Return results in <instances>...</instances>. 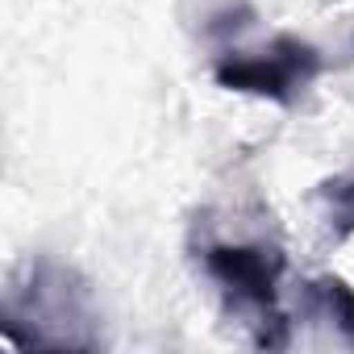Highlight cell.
Here are the masks:
<instances>
[{"instance_id":"cell-3","label":"cell","mask_w":354,"mask_h":354,"mask_svg":"<svg viewBox=\"0 0 354 354\" xmlns=\"http://www.w3.org/2000/svg\"><path fill=\"white\" fill-rule=\"evenodd\" d=\"M21 321L34 325L21 346H92L84 333L71 329V325L92 321L88 288L75 283V275L63 267L38 263V267H30V283H13L5 329L21 325Z\"/></svg>"},{"instance_id":"cell-2","label":"cell","mask_w":354,"mask_h":354,"mask_svg":"<svg viewBox=\"0 0 354 354\" xmlns=\"http://www.w3.org/2000/svg\"><path fill=\"white\" fill-rule=\"evenodd\" d=\"M321 71H325V55L296 34H275L267 46L254 50H225L213 67L221 88L267 96L275 104H292Z\"/></svg>"},{"instance_id":"cell-1","label":"cell","mask_w":354,"mask_h":354,"mask_svg":"<svg viewBox=\"0 0 354 354\" xmlns=\"http://www.w3.org/2000/svg\"><path fill=\"white\" fill-rule=\"evenodd\" d=\"M205 275L221 288L225 304L254 329V346L288 350L292 346V317L279 304V283L288 259L279 246L267 242H209L201 250Z\"/></svg>"},{"instance_id":"cell-5","label":"cell","mask_w":354,"mask_h":354,"mask_svg":"<svg viewBox=\"0 0 354 354\" xmlns=\"http://www.w3.org/2000/svg\"><path fill=\"white\" fill-rule=\"evenodd\" d=\"M325 205H329V230L337 238L354 234V175H342V180H329L321 188Z\"/></svg>"},{"instance_id":"cell-4","label":"cell","mask_w":354,"mask_h":354,"mask_svg":"<svg viewBox=\"0 0 354 354\" xmlns=\"http://www.w3.org/2000/svg\"><path fill=\"white\" fill-rule=\"evenodd\" d=\"M304 313L317 321H329V329L354 346V288L337 275H321L313 283H304Z\"/></svg>"}]
</instances>
